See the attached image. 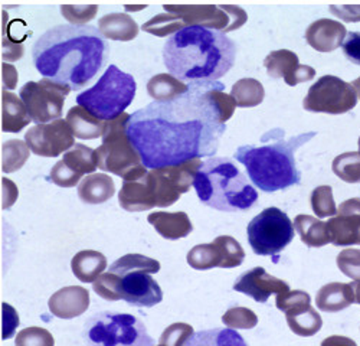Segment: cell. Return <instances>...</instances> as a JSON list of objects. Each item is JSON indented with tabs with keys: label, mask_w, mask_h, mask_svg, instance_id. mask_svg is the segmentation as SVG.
<instances>
[{
	"label": "cell",
	"mask_w": 360,
	"mask_h": 346,
	"mask_svg": "<svg viewBox=\"0 0 360 346\" xmlns=\"http://www.w3.org/2000/svg\"><path fill=\"white\" fill-rule=\"evenodd\" d=\"M166 11L182 15L189 26L199 25L211 29H218L222 32H231L232 18L221 6L214 5H166Z\"/></svg>",
	"instance_id": "ac0fdd59"
},
{
	"label": "cell",
	"mask_w": 360,
	"mask_h": 346,
	"mask_svg": "<svg viewBox=\"0 0 360 346\" xmlns=\"http://www.w3.org/2000/svg\"><path fill=\"white\" fill-rule=\"evenodd\" d=\"M247 233L248 243L257 255H277L294 240L295 228L285 212L271 207L248 224Z\"/></svg>",
	"instance_id": "9c48e42d"
},
{
	"label": "cell",
	"mask_w": 360,
	"mask_h": 346,
	"mask_svg": "<svg viewBox=\"0 0 360 346\" xmlns=\"http://www.w3.org/2000/svg\"><path fill=\"white\" fill-rule=\"evenodd\" d=\"M74 137L75 136L67 120L58 119L29 129L25 134V141L35 155L56 158L74 146Z\"/></svg>",
	"instance_id": "4fadbf2b"
},
{
	"label": "cell",
	"mask_w": 360,
	"mask_h": 346,
	"mask_svg": "<svg viewBox=\"0 0 360 346\" xmlns=\"http://www.w3.org/2000/svg\"><path fill=\"white\" fill-rule=\"evenodd\" d=\"M354 303L353 288L346 283H328L323 286L317 296L316 305L321 312L336 313L347 309Z\"/></svg>",
	"instance_id": "d4e9b609"
},
{
	"label": "cell",
	"mask_w": 360,
	"mask_h": 346,
	"mask_svg": "<svg viewBox=\"0 0 360 346\" xmlns=\"http://www.w3.org/2000/svg\"><path fill=\"white\" fill-rule=\"evenodd\" d=\"M110 45L91 25H56L32 46L34 65L45 78L79 91L107 64Z\"/></svg>",
	"instance_id": "7a4b0ae2"
},
{
	"label": "cell",
	"mask_w": 360,
	"mask_h": 346,
	"mask_svg": "<svg viewBox=\"0 0 360 346\" xmlns=\"http://www.w3.org/2000/svg\"><path fill=\"white\" fill-rule=\"evenodd\" d=\"M77 192L84 204L100 205L114 196L115 185L105 173H91L79 182Z\"/></svg>",
	"instance_id": "603a6c76"
},
{
	"label": "cell",
	"mask_w": 360,
	"mask_h": 346,
	"mask_svg": "<svg viewBox=\"0 0 360 346\" xmlns=\"http://www.w3.org/2000/svg\"><path fill=\"white\" fill-rule=\"evenodd\" d=\"M120 299L136 307H153L163 300V290L147 271H130L120 276Z\"/></svg>",
	"instance_id": "5bb4252c"
},
{
	"label": "cell",
	"mask_w": 360,
	"mask_h": 346,
	"mask_svg": "<svg viewBox=\"0 0 360 346\" xmlns=\"http://www.w3.org/2000/svg\"><path fill=\"white\" fill-rule=\"evenodd\" d=\"M55 343L52 335L42 328H27L18 333L16 345L18 346H52Z\"/></svg>",
	"instance_id": "c3c4849f"
},
{
	"label": "cell",
	"mask_w": 360,
	"mask_h": 346,
	"mask_svg": "<svg viewBox=\"0 0 360 346\" xmlns=\"http://www.w3.org/2000/svg\"><path fill=\"white\" fill-rule=\"evenodd\" d=\"M212 82L191 84L170 101H155L130 114L127 133L147 169L214 156L226 130L207 96Z\"/></svg>",
	"instance_id": "6da1fadb"
},
{
	"label": "cell",
	"mask_w": 360,
	"mask_h": 346,
	"mask_svg": "<svg viewBox=\"0 0 360 346\" xmlns=\"http://www.w3.org/2000/svg\"><path fill=\"white\" fill-rule=\"evenodd\" d=\"M342 49L350 63L360 65V32H347Z\"/></svg>",
	"instance_id": "f5cc1de1"
},
{
	"label": "cell",
	"mask_w": 360,
	"mask_h": 346,
	"mask_svg": "<svg viewBox=\"0 0 360 346\" xmlns=\"http://www.w3.org/2000/svg\"><path fill=\"white\" fill-rule=\"evenodd\" d=\"M191 86L173 74H158L147 82V93L155 101H170L189 91Z\"/></svg>",
	"instance_id": "f1b7e54d"
},
{
	"label": "cell",
	"mask_w": 360,
	"mask_h": 346,
	"mask_svg": "<svg viewBox=\"0 0 360 346\" xmlns=\"http://www.w3.org/2000/svg\"><path fill=\"white\" fill-rule=\"evenodd\" d=\"M32 122L23 100L8 90L2 91V130L19 133Z\"/></svg>",
	"instance_id": "4316f807"
},
{
	"label": "cell",
	"mask_w": 360,
	"mask_h": 346,
	"mask_svg": "<svg viewBox=\"0 0 360 346\" xmlns=\"http://www.w3.org/2000/svg\"><path fill=\"white\" fill-rule=\"evenodd\" d=\"M193 333L195 331L191 325L177 322L165 329L160 338V343L169 346H182L186 345V342L193 336Z\"/></svg>",
	"instance_id": "7dc6e473"
},
{
	"label": "cell",
	"mask_w": 360,
	"mask_h": 346,
	"mask_svg": "<svg viewBox=\"0 0 360 346\" xmlns=\"http://www.w3.org/2000/svg\"><path fill=\"white\" fill-rule=\"evenodd\" d=\"M285 319L295 335L304 338L316 335L323 326L321 316L311 306L285 313Z\"/></svg>",
	"instance_id": "4dcf8cb0"
},
{
	"label": "cell",
	"mask_w": 360,
	"mask_h": 346,
	"mask_svg": "<svg viewBox=\"0 0 360 346\" xmlns=\"http://www.w3.org/2000/svg\"><path fill=\"white\" fill-rule=\"evenodd\" d=\"M67 123L75 137L81 140H94L103 137L105 122L97 119L81 105L72 107L67 114Z\"/></svg>",
	"instance_id": "484cf974"
},
{
	"label": "cell",
	"mask_w": 360,
	"mask_h": 346,
	"mask_svg": "<svg viewBox=\"0 0 360 346\" xmlns=\"http://www.w3.org/2000/svg\"><path fill=\"white\" fill-rule=\"evenodd\" d=\"M262 136V146L238 148L233 158L245 166L251 182L264 192H277L298 185L302 181V173L297 169L294 153L311 140L317 133H303L291 139L284 137L280 129Z\"/></svg>",
	"instance_id": "277c9868"
},
{
	"label": "cell",
	"mask_w": 360,
	"mask_h": 346,
	"mask_svg": "<svg viewBox=\"0 0 360 346\" xmlns=\"http://www.w3.org/2000/svg\"><path fill=\"white\" fill-rule=\"evenodd\" d=\"M336 177L347 184L360 182V152H347L339 155L332 165Z\"/></svg>",
	"instance_id": "f35d334b"
},
{
	"label": "cell",
	"mask_w": 360,
	"mask_h": 346,
	"mask_svg": "<svg viewBox=\"0 0 360 346\" xmlns=\"http://www.w3.org/2000/svg\"><path fill=\"white\" fill-rule=\"evenodd\" d=\"M108 271L123 276L130 271H147L150 274H156L160 271V263L158 260L148 258L141 254H126L108 267Z\"/></svg>",
	"instance_id": "836d02e7"
},
{
	"label": "cell",
	"mask_w": 360,
	"mask_h": 346,
	"mask_svg": "<svg viewBox=\"0 0 360 346\" xmlns=\"http://www.w3.org/2000/svg\"><path fill=\"white\" fill-rule=\"evenodd\" d=\"M49 310L59 319H74L89 307V292L81 286H68L59 288L48 302Z\"/></svg>",
	"instance_id": "d6986e66"
},
{
	"label": "cell",
	"mask_w": 360,
	"mask_h": 346,
	"mask_svg": "<svg viewBox=\"0 0 360 346\" xmlns=\"http://www.w3.org/2000/svg\"><path fill=\"white\" fill-rule=\"evenodd\" d=\"M346 37L345 25L333 19H319L306 31L307 44L319 52H333L343 45Z\"/></svg>",
	"instance_id": "ffe728a7"
},
{
	"label": "cell",
	"mask_w": 360,
	"mask_h": 346,
	"mask_svg": "<svg viewBox=\"0 0 360 346\" xmlns=\"http://www.w3.org/2000/svg\"><path fill=\"white\" fill-rule=\"evenodd\" d=\"M200 165V158H198L180 165L148 169L146 181L153 205L159 208L170 207L179 200L180 195L189 192Z\"/></svg>",
	"instance_id": "30bf717a"
},
{
	"label": "cell",
	"mask_w": 360,
	"mask_h": 346,
	"mask_svg": "<svg viewBox=\"0 0 360 346\" xmlns=\"http://www.w3.org/2000/svg\"><path fill=\"white\" fill-rule=\"evenodd\" d=\"M2 307H4V333H2V338L9 339L15 333L16 328L19 326V316H18L16 310L12 306H9L8 303H4Z\"/></svg>",
	"instance_id": "db71d44e"
},
{
	"label": "cell",
	"mask_w": 360,
	"mask_h": 346,
	"mask_svg": "<svg viewBox=\"0 0 360 346\" xmlns=\"http://www.w3.org/2000/svg\"><path fill=\"white\" fill-rule=\"evenodd\" d=\"M63 16L72 25H85L97 16V5H63Z\"/></svg>",
	"instance_id": "681fc988"
},
{
	"label": "cell",
	"mask_w": 360,
	"mask_h": 346,
	"mask_svg": "<svg viewBox=\"0 0 360 346\" xmlns=\"http://www.w3.org/2000/svg\"><path fill=\"white\" fill-rule=\"evenodd\" d=\"M146 6L140 5V6H126V11H143Z\"/></svg>",
	"instance_id": "6125c7cd"
},
{
	"label": "cell",
	"mask_w": 360,
	"mask_h": 346,
	"mask_svg": "<svg viewBox=\"0 0 360 346\" xmlns=\"http://www.w3.org/2000/svg\"><path fill=\"white\" fill-rule=\"evenodd\" d=\"M330 11L345 22H360V6H330Z\"/></svg>",
	"instance_id": "9f6ffc18"
},
{
	"label": "cell",
	"mask_w": 360,
	"mask_h": 346,
	"mask_svg": "<svg viewBox=\"0 0 360 346\" xmlns=\"http://www.w3.org/2000/svg\"><path fill=\"white\" fill-rule=\"evenodd\" d=\"M229 158H211L202 162L193 182L203 205L224 212L252 208L258 192Z\"/></svg>",
	"instance_id": "5b68a950"
},
{
	"label": "cell",
	"mask_w": 360,
	"mask_h": 346,
	"mask_svg": "<svg viewBox=\"0 0 360 346\" xmlns=\"http://www.w3.org/2000/svg\"><path fill=\"white\" fill-rule=\"evenodd\" d=\"M84 339L98 346H152L144 323L129 313L101 312L89 317L84 328Z\"/></svg>",
	"instance_id": "ba28073f"
},
{
	"label": "cell",
	"mask_w": 360,
	"mask_h": 346,
	"mask_svg": "<svg viewBox=\"0 0 360 346\" xmlns=\"http://www.w3.org/2000/svg\"><path fill=\"white\" fill-rule=\"evenodd\" d=\"M98 29L107 39L120 42L133 41L139 35V25L130 15L123 12L104 15L98 20Z\"/></svg>",
	"instance_id": "cb8c5ba5"
},
{
	"label": "cell",
	"mask_w": 360,
	"mask_h": 346,
	"mask_svg": "<svg viewBox=\"0 0 360 346\" xmlns=\"http://www.w3.org/2000/svg\"><path fill=\"white\" fill-rule=\"evenodd\" d=\"M118 281H120L118 274L111 273V271L103 273L93 283V288H94V292L104 300L117 302V300H122L120 299V293H118Z\"/></svg>",
	"instance_id": "f6af8a7d"
},
{
	"label": "cell",
	"mask_w": 360,
	"mask_h": 346,
	"mask_svg": "<svg viewBox=\"0 0 360 346\" xmlns=\"http://www.w3.org/2000/svg\"><path fill=\"white\" fill-rule=\"evenodd\" d=\"M82 177H84L82 173H78L74 169H71L63 159V160L56 162V165L52 167V170L49 173V181L53 182L56 186L72 188L79 184Z\"/></svg>",
	"instance_id": "ee69618b"
},
{
	"label": "cell",
	"mask_w": 360,
	"mask_h": 346,
	"mask_svg": "<svg viewBox=\"0 0 360 346\" xmlns=\"http://www.w3.org/2000/svg\"><path fill=\"white\" fill-rule=\"evenodd\" d=\"M264 67L269 77L276 79L283 78L290 86L311 81L316 77V70L300 64L298 56L288 49H278L268 53L264 60Z\"/></svg>",
	"instance_id": "e0dca14e"
},
{
	"label": "cell",
	"mask_w": 360,
	"mask_h": 346,
	"mask_svg": "<svg viewBox=\"0 0 360 346\" xmlns=\"http://www.w3.org/2000/svg\"><path fill=\"white\" fill-rule=\"evenodd\" d=\"M214 241L219 245V248L224 254L222 269H235L244 263L245 251H244L243 245L239 244L233 237L221 236V237L215 238Z\"/></svg>",
	"instance_id": "b9f144b4"
},
{
	"label": "cell",
	"mask_w": 360,
	"mask_h": 346,
	"mask_svg": "<svg viewBox=\"0 0 360 346\" xmlns=\"http://www.w3.org/2000/svg\"><path fill=\"white\" fill-rule=\"evenodd\" d=\"M231 96L235 98L236 105L243 108L257 107L264 101V85L255 78H243L233 84Z\"/></svg>",
	"instance_id": "d6a6232c"
},
{
	"label": "cell",
	"mask_w": 360,
	"mask_h": 346,
	"mask_svg": "<svg viewBox=\"0 0 360 346\" xmlns=\"http://www.w3.org/2000/svg\"><path fill=\"white\" fill-rule=\"evenodd\" d=\"M330 243L336 247L360 245V198L347 199L327 221Z\"/></svg>",
	"instance_id": "9a60e30c"
},
{
	"label": "cell",
	"mask_w": 360,
	"mask_h": 346,
	"mask_svg": "<svg viewBox=\"0 0 360 346\" xmlns=\"http://www.w3.org/2000/svg\"><path fill=\"white\" fill-rule=\"evenodd\" d=\"M207 96L211 97V100L214 101V104L219 113L221 122L226 123L233 115L235 108L238 107L235 98L231 94L224 93V84H221L218 81H214L211 85H209Z\"/></svg>",
	"instance_id": "60d3db41"
},
{
	"label": "cell",
	"mask_w": 360,
	"mask_h": 346,
	"mask_svg": "<svg viewBox=\"0 0 360 346\" xmlns=\"http://www.w3.org/2000/svg\"><path fill=\"white\" fill-rule=\"evenodd\" d=\"M338 266L343 274L360 280V250L347 248L338 255Z\"/></svg>",
	"instance_id": "f907efd6"
},
{
	"label": "cell",
	"mask_w": 360,
	"mask_h": 346,
	"mask_svg": "<svg viewBox=\"0 0 360 346\" xmlns=\"http://www.w3.org/2000/svg\"><path fill=\"white\" fill-rule=\"evenodd\" d=\"M2 58L5 61H18L23 56L25 53V46L22 42H16L13 41L4 29V37H2Z\"/></svg>",
	"instance_id": "816d5d0a"
},
{
	"label": "cell",
	"mask_w": 360,
	"mask_h": 346,
	"mask_svg": "<svg viewBox=\"0 0 360 346\" xmlns=\"http://www.w3.org/2000/svg\"><path fill=\"white\" fill-rule=\"evenodd\" d=\"M236 58V45L218 29L186 26L163 46L165 65L170 74L191 84L214 82L226 75Z\"/></svg>",
	"instance_id": "3957f363"
},
{
	"label": "cell",
	"mask_w": 360,
	"mask_h": 346,
	"mask_svg": "<svg viewBox=\"0 0 360 346\" xmlns=\"http://www.w3.org/2000/svg\"><path fill=\"white\" fill-rule=\"evenodd\" d=\"M357 144H359V150H360V137H359V141H357Z\"/></svg>",
	"instance_id": "be15d7a7"
},
{
	"label": "cell",
	"mask_w": 360,
	"mask_h": 346,
	"mask_svg": "<svg viewBox=\"0 0 360 346\" xmlns=\"http://www.w3.org/2000/svg\"><path fill=\"white\" fill-rule=\"evenodd\" d=\"M357 104V94L352 84L339 77L324 75L319 78L303 101V107L311 113L345 114Z\"/></svg>",
	"instance_id": "7c38bea8"
},
{
	"label": "cell",
	"mask_w": 360,
	"mask_h": 346,
	"mask_svg": "<svg viewBox=\"0 0 360 346\" xmlns=\"http://www.w3.org/2000/svg\"><path fill=\"white\" fill-rule=\"evenodd\" d=\"M352 288H353V295H354V303L360 305V280H354L353 283H350Z\"/></svg>",
	"instance_id": "91938a15"
},
{
	"label": "cell",
	"mask_w": 360,
	"mask_h": 346,
	"mask_svg": "<svg viewBox=\"0 0 360 346\" xmlns=\"http://www.w3.org/2000/svg\"><path fill=\"white\" fill-rule=\"evenodd\" d=\"M31 155L27 143L19 139L8 140L2 144V170L5 173H13L23 167Z\"/></svg>",
	"instance_id": "8d00e7d4"
},
{
	"label": "cell",
	"mask_w": 360,
	"mask_h": 346,
	"mask_svg": "<svg viewBox=\"0 0 360 346\" xmlns=\"http://www.w3.org/2000/svg\"><path fill=\"white\" fill-rule=\"evenodd\" d=\"M294 228L307 247L319 248L330 243L327 222H323L321 219H319V217L314 218L304 214L297 215L294 219Z\"/></svg>",
	"instance_id": "f546056e"
},
{
	"label": "cell",
	"mask_w": 360,
	"mask_h": 346,
	"mask_svg": "<svg viewBox=\"0 0 360 346\" xmlns=\"http://www.w3.org/2000/svg\"><path fill=\"white\" fill-rule=\"evenodd\" d=\"M118 202L122 208L129 212H143L155 208L146 175L133 181H123V186L118 192Z\"/></svg>",
	"instance_id": "7402d4cb"
},
{
	"label": "cell",
	"mask_w": 360,
	"mask_h": 346,
	"mask_svg": "<svg viewBox=\"0 0 360 346\" xmlns=\"http://www.w3.org/2000/svg\"><path fill=\"white\" fill-rule=\"evenodd\" d=\"M233 290L244 293L258 303H265L273 295L290 290L288 283L268 274L262 267H254L239 276L233 283Z\"/></svg>",
	"instance_id": "2e32d148"
},
{
	"label": "cell",
	"mask_w": 360,
	"mask_h": 346,
	"mask_svg": "<svg viewBox=\"0 0 360 346\" xmlns=\"http://www.w3.org/2000/svg\"><path fill=\"white\" fill-rule=\"evenodd\" d=\"M65 163L78 173H94L98 167L96 150L89 149L85 144H74V146L64 155Z\"/></svg>",
	"instance_id": "74e56055"
},
{
	"label": "cell",
	"mask_w": 360,
	"mask_h": 346,
	"mask_svg": "<svg viewBox=\"0 0 360 346\" xmlns=\"http://www.w3.org/2000/svg\"><path fill=\"white\" fill-rule=\"evenodd\" d=\"M311 210L319 218H327V217H335L338 214L336 202L333 198V189L328 185L317 186L311 192Z\"/></svg>",
	"instance_id": "ab89813d"
},
{
	"label": "cell",
	"mask_w": 360,
	"mask_h": 346,
	"mask_svg": "<svg viewBox=\"0 0 360 346\" xmlns=\"http://www.w3.org/2000/svg\"><path fill=\"white\" fill-rule=\"evenodd\" d=\"M276 306L281 312L288 313V312H292V310H298V309L311 306V297H310L309 293H306L303 290H288V292L277 295Z\"/></svg>",
	"instance_id": "bcb514c9"
},
{
	"label": "cell",
	"mask_w": 360,
	"mask_h": 346,
	"mask_svg": "<svg viewBox=\"0 0 360 346\" xmlns=\"http://www.w3.org/2000/svg\"><path fill=\"white\" fill-rule=\"evenodd\" d=\"M186 26H189V23L185 20L182 15L174 13V12H166L146 22L143 25V31L162 38L167 35H174L176 32L182 31V29Z\"/></svg>",
	"instance_id": "e575fe53"
},
{
	"label": "cell",
	"mask_w": 360,
	"mask_h": 346,
	"mask_svg": "<svg viewBox=\"0 0 360 346\" xmlns=\"http://www.w3.org/2000/svg\"><path fill=\"white\" fill-rule=\"evenodd\" d=\"M224 11H226L229 15H231V18H232V25H231V31H235V29H238V27H241L245 22H247V19H248V16H247V12L244 11V9H241L239 6H233V5H229V6H221Z\"/></svg>",
	"instance_id": "6f0895ef"
},
{
	"label": "cell",
	"mask_w": 360,
	"mask_h": 346,
	"mask_svg": "<svg viewBox=\"0 0 360 346\" xmlns=\"http://www.w3.org/2000/svg\"><path fill=\"white\" fill-rule=\"evenodd\" d=\"M136 90V81L130 74L110 65L94 86L77 96V103L97 119L108 122L126 111Z\"/></svg>",
	"instance_id": "52a82bcc"
},
{
	"label": "cell",
	"mask_w": 360,
	"mask_h": 346,
	"mask_svg": "<svg viewBox=\"0 0 360 346\" xmlns=\"http://www.w3.org/2000/svg\"><path fill=\"white\" fill-rule=\"evenodd\" d=\"M188 264L195 270H211L224 264V254L219 245L214 241L211 244H199L188 252Z\"/></svg>",
	"instance_id": "1f68e13d"
},
{
	"label": "cell",
	"mask_w": 360,
	"mask_h": 346,
	"mask_svg": "<svg viewBox=\"0 0 360 346\" xmlns=\"http://www.w3.org/2000/svg\"><path fill=\"white\" fill-rule=\"evenodd\" d=\"M148 224H152L158 234L166 240H180L188 237L192 231L193 225L189 219V215L185 212H153L147 218Z\"/></svg>",
	"instance_id": "44dd1931"
},
{
	"label": "cell",
	"mask_w": 360,
	"mask_h": 346,
	"mask_svg": "<svg viewBox=\"0 0 360 346\" xmlns=\"http://www.w3.org/2000/svg\"><path fill=\"white\" fill-rule=\"evenodd\" d=\"M222 322L231 329H252L258 325V316L248 307H231Z\"/></svg>",
	"instance_id": "7bdbcfd3"
},
{
	"label": "cell",
	"mask_w": 360,
	"mask_h": 346,
	"mask_svg": "<svg viewBox=\"0 0 360 346\" xmlns=\"http://www.w3.org/2000/svg\"><path fill=\"white\" fill-rule=\"evenodd\" d=\"M2 85L4 90H15L18 85V71L13 65L6 63L2 65Z\"/></svg>",
	"instance_id": "680465c9"
},
{
	"label": "cell",
	"mask_w": 360,
	"mask_h": 346,
	"mask_svg": "<svg viewBox=\"0 0 360 346\" xmlns=\"http://www.w3.org/2000/svg\"><path fill=\"white\" fill-rule=\"evenodd\" d=\"M107 266L105 255L93 250L77 252L71 262L74 276L82 283H94L104 273Z\"/></svg>",
	"instance_id": "83f0119b"
},
{
	"label": "cell",
	"mask_w": 360,
	"mask_h": 346,
	"mask_svg": "<svg viewBox=\"0 0 360 346\" xmlns=\"http://www.w3.org/2000/svg\"><path fill=\"white\" fill-rule=\"evenodd\" d=\"M352 85H353V89H354V91H356L357 97L360 98V77L356 78V79L352 82Z\"/></svg>",
	"instance_id": "94428289"
},
{
	"label": "cell",
	"mask_w": 360,
	"mask_h": 346,
	"mask_svg": "<svg viewBox=\"0 0 360 346\" xmlns=\"http://www.w3.org/2000/svg\"><path fill=\"white\" fill-rule=\"evenodd\" d=\"M129 120L130 114L123 113L105 122L103 143L96 149L98 167L123 178V181L137 179L148 170L127 133Z\"/></svg>",
	"instance_id": "8992f818"
},
{
	"label": "cell",
	"mask_w": 360,
	"mask_h": 346,
	"mask_svg": "<svg viewBox=\"0 0 360 346\" xmlns=\"http://www.w3.org/2000/svg\"><path fill=\"white\" fill-rule=\"evenodd\" d=\"M71 91L68 85L44 77L41 81L26 82L20 90V98L31 119L42 124L61 119L65 98Z\"/></svg>",
	"instance_id": "8fae6325"
},
{
	"label": "cell",
	"mask_w": 360,
	"mask_h": 346,
	"mask_svg": "<svg viewBox=\"0 0 360 346\" xmlns=\"http://www.w3.org/2000/svg\"><path fill=\"white\" fill-rule=\"evenodd\" d=\"M2 184H4V186H2V196H4L2 198V208L8 210L15 204L18 199V188H16L15 182H12L6 178L2 179Z\"/></svg>",
	"instance_id": "11a10c76"
},
{
	"label": "cell",
	"mask_w": 360,
	"mask_h": 346,
	"mask_svg": "<svg viewBox=\"0 0 360 346\" xmlns=\"http://www.w3.org/2000/svg\"><path fill=\"white\" fill-rule=\"evenodd\" d=\"M186 345L188 346H198V345H206V346L243 345L245 346L247 342L231 328L229 329L218 328V329H209V331L193 333V336L186 342Z\"/></svg>",
	"instance_id": "d590c367"
}]
</instances>
